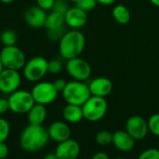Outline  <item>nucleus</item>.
I'll return each mask as SVG.
<instances>
[{
    "label": "nucleus",
    "instance_id": "nucleus-38",
    "mask_svg": "<svg viewBox=\"0 0 159 159\" xmlns=\"http://www.w3.org/2000/svg\"><path fill=\"white\" fill-rule=\"evenodd\" d=\"M150 3H152L155 7H159V0H149Z\"/></svg>",
    "mask_w": 159,
    "mask_h": 159
},
{
    "label": "nucleus",
    "instance_id": "nucleus-16",
    "mask_svg": "<svg viewBox=\"0 0 159 159\" xmlns=\"http://www.w3.org/2000/svg\"><path fill=\"white\" fill-rule=\"evenodd\" d=\"M89 91L91 96L105 98L113 90L112 81L104 76H100L92 79L89 84Z\"/></svg>",
    "mask_w": 159,
    "mask_h": 159
},
{
    "label": "nucleus",
    "instance_id": "nucleus-22",
    "mask_svg": "<svg viewBox=\"0 0 159 159\" xmlns=\"http://www.w3.org/2000/svg\"><path fill=\"white\" fill-rule=\"evenodd\" d=\"M17 40H18L17 34L15 31H13L11 29H6L0 34V41L4 45V47L14 46V45H16Z\"/></svg>",
    "mask_w": 159,
    "mask_h": 159
},
{
    "label": "nucleus",
    "instance_id": "nucleus-39",
    "mask_svg": "<svg viewBox=\"0 0 159 159\" xmlns=\"http://www.w3.org/2000/svg\"><path fill=\"white\" fill-rule=\"evenodd\" d=\"M15 0H0V2L1 3H3V4H6V5H8V4H11V3H13Z\"/></svg>",
    "mask_w": 159,
    "mask_h": 159
},
{
    "label": "nucleus",
    "instance_id": "nucleus-14",
    "mask_svg": "<svg viewBox=\"0 0 159 159\" xmlns=\"http://www.w3.org/2000/svg\"><path fill=\"white\" fill-rule=\"evenodd\" d=\"M49 139L60 143L71 138V129L65 121H54L48 129Z\"/></svg>",
    "mask_w": 159,
    "mask_h": 159
},
{
    "label": "nucleus",
    "instance_id": "nucleus-34",
    "mask_svg": "<svg viewBox=\"0 0 159 159\" xmlns=\"http://www.w3.org/2000/svg\"><path fill=\"white\" fill-rule=\"evenodd\" d=\"M9 154L8 146L6 143H0V159H6Z\"/></svg>",
    "mask_w": 159,
    "mask_h": 159
},
{
    "label": "nucleus",
    "instance_id": "nucleus-4",
    "mask_svg": "<svg viewBox=\"0 0 159 159\" xmlns=\"http://www.w3.org/2000/svg\"><path fill=\"white\" fill-rule=\"evenodd\" d=\"M48 61L42 56H35L26 61L22 68V75L29 82L37 83L41 81L48 73Z\"/></svg>",
    "mask_w": 159,
    "mask_h": 159
},
{
    "label": "nucleus",
    "instance_id": "nucleus-21",
    "mask_svg": "<svg viewBox=\"0 0 159 159\" xmlns=\"http://www.w3.org/2000/svg\"><path fill=\"white\" fill-rule=\"evenodd\" d=\"M65 20H64V15L52 11L47 15L46 18V22H45V28L47 30H52V29H57L64 26Z\"/></svg>",
    "mask_w": 159,
    "mask_h": 159
},
{
    "label": "nucleus",
    "instance_id": "nucleus-31",
    "mask_svg": "<svg viewBox=\"0 0 159 159\" xmlns=\"http://www.w3.org/2000/svg\"><path fill=\"white\" fill-rule=\"evenodd\" d=\"M54 3L55 0H36V6H38L40 8L44 9L45 11L52 10Z\"/></svg>",
    "mask_w": 159,
    "mask_h": 159
},
{
    "label": "nucleus",
    "instance_id": "nucleus-25",
    "mask_svg": "<svg viewBox=\"0 0 159 159\" xmlns=\"http://www.w3.org/2000/svg\"><path fill=\"white\" fill-rule=\"evenodd\" d=\"M10 133V125L8 121L0 117V143H5Z\"/></svg>",
    "mask_w": 159,
    "mask_h": 159
},
{
    "label": "nucleus",
    "instance_id": "nucleus-10",
    "mask_svg": "<svg viewBox=\"0 0 159 159\" xmlns=\"http://www.w3.org/2000/svg\"><path fill=\"white\" fill-rule=\"evenodd\" d=\"M21 75L19 71L4 68L0 73V92L10 95L20 89Z\"/></svg>",
    "mask_w": 159,
    "mask_h": 159
},
{
    "label": "nucleus",
    "instance_id": "nucleus-20",
    "mask_svg": "<svg viewBox=\"0 0 159 159\" xmlns=\"http://www.w3.org/2000/svg\"><path fill=\"white\" fill-rule=\"evenodd\" d=\"M112 15L116 20V21L122 25L128 24L131 19V14L129 9L122 4L115 6V7L112 10Z\"/></svg>",
    "mask_w": 159,
    "mask_h": 159
},
{
    "label": "nucleus",
    "instance_id": "nucleus-17",
    "mask_svg": "<svg viewBox=\"0 0 159 159\" xmlns=\"http://www.w3.org/2000/svg\"><path fill=\"white\" fill-rule=\"evenodd\" d=\"M135 143L136 141L126 130H116L113 133L112 144L120 152H130L134 148Z\"/></svg>",
    "mask_w": 159,
    "mask_h": 159
},
{
    "label": "nucleus",
    "instance_id": "nucleus-6",
    "mask_svg": "<svg viewBox=\"0 0 159 159\" xmlns=\"http://www.w3.org/2000/svg\"><path fill=\"white\" fill-rule=\"evenodd\" d=\"M0 60L4 68L20 71L26 63L24 52L16 45L6 46L0 51Z\"/></svg>",
    "mask_w": 159,
    "mask_h": 159
},
{
    "label": "nucleus",
    "instance_id": "nucleus-18",
    "mask_svg": "<svg viewBox=\"0 0 159 159\" xmlns=\"http://www.w3.org/2000/svg\"><path fill=\"white\" fill-rule=\"evenodd\" d=\"M48 116V111L46 105L34 103V106L27 113V119L30 125L41 126L46 121Z\"/></svg>",
    "mask_w": 159,
    "mask_h": 159
},
{
    "label": "nucleus",
    "instance_id": "nucleus-9",
    "mask_svg": "<svg viewBox=\"0 0 159 159\" xmlns=\"http://www.w3.org/2000/svg\"><path fill=\"white\" fill-rule=\"evenodd\" d=\"M65 67L69 75L74 78V80L77 81H87L90 77L92 73L90 64L86 60L80 57L68 60Z\"/></svg>",
    "mask_w": 159,
    "mask_h": 159
},
{
    "label": "nucleus",
    "instance_id": "nucleus-3",
    "mask_svg": "<svg viewBox=\"0 0 159 159\" xmlns=\"http://www.w3.org/2000/svg\"><path fill=\"white\" fill-rule=\"evenodd\" d=\"M62 97L68 104L82 106L91 96L89 85L82 81L72 80L67 82Z\"/></svg>",
    "mask_w": 159,
    "mask_h": 159
},
{
    "label": "nucleus",
    "instance_id": "nucleus-23",
    "mask_svg": "<svg viewBox=\"0 0 159 159\" xmlns=\"http://www.w3.org/2000/svg\"><path fill=\"white\" fill-rule=\"evenodd\" d=\"M95 142L100 146H108L113 143V133L107 130H101L95 135Z\"/></svg>",
    "mask_w": 159,
    "mask_h": 159
},
{
    "label": "nucleus",
    "instance_id": "nucleus-40",
    "mask_svg": "<svg viewBox=\"0 0 159 159\" xmlns=\"http://www.w3.org/2000/svg\"><path fill=\"white\" fill-rule=\"evenodd\" d=\"M3 69H4V66H3V64H2V61H1V60H0V73L3 71Z\"/></svg>",
    "mask_w": 159,
    "mask_h": 159
},
{
    "label": "nucleus",
    "instance_id": "nucleus-2",
    "mask_svg": "<svg viewBox=\"0 0 159 159\" xmlns=\"http://www.w3.org/2000/svg\"><path fill=\"white\" fill-rule=\"evenodd\" d=\"M86 46V38L82 32L71 30L66 32L59 41V51L65 60L79 57Z\"/></svg>",
    "mask_w": 159,
    "mask_h": 159
},
{
    "label": "nucleus",
    "instance_id": "nucleus-15",
    "mask_svg": "<svg viewBox=\"0 0 159 159\" xmlns=\"http://www.w3.org/2000/svg\"><path fill=\"white\" fill-rule=\"evenodd\" d=\"M64 20L67 26L74 30H77L82 28L87 23L88 15L86 11L75 6L67 10V12L64 14Z\"/></svg>",
    "mask_w": 159,
    "mask_h": 159
},
{
    "label": "nucleus",
    "instance_id": "nucleus-30",
    "mask_svg": "<svg viewBox=\"0 0 159 159\" xmlns=\"http://www.w3.org/2000/svg\"><path fill=\"white\" fill-rule=\"evenodd\" d=\"M48 73L53 74V75H57V74L61 72L62 64L59 60H51L48 61Z\"/></svg>",
    "mask_w": 159,
    "mask_h": 159
},
{
    "label": "nucleus",
    "instance_id": "nucleus-12",
    "mask_svg": "<svg viewBox=\"0 0 159 159\" xmlns=\"http://www.w3.org/2000/svg\"><path fill=\"white\" fill-rule=\"evenodd\" d=\"M81 152L79 143L74 139H68L58 143L55 154L59 159H77Z\"/></svg>",
    "mask_w": 159,
    "mask_h": 159
},
{
    "label": "nucleus",
    "instance_id": "nucleus-24",
    "mask_svg": "<svg viewBox=\"0 0 159 159\" xmlns=\"http://www.w3.org/2000/svg\"><path fill=\"white\" fill-rule=\"evenodd\" d=\"M147 124L149 132L152 133L154 136L159 137V113L152 115L148 118Z\"/></svg>",
    "mask_w": 159,
    "mask_h": 159
},
{
    "label": "nucleus",
    "instance_id": "nucleus-41",
    "mask_svg": "<svg viewBox=\"0 0 159 159\" xmlns=\"http://www.w3.org/2000/svg\"><path fill=\"white\" fill-rule=\"evenodd\" d=\"M68 1H70V2H74V3H75V4H76V3H77L78 1H80V0H68Z\"/></svg>",
    "mask_w": 159,
    "mask_h": 159
},
{
    "label": "nucleus",
    "instance_id": "nucleus-36",
    "mask_svg": "<svg viewBox=\"0 0 159 159\" xmlns=\"http://www.w3.org/2000/svg\"><path fill=\"white\" fill-rule=\"evenodd\" d=\"M116 0H97L98 4L103 5V6H110L113 5Z\"/></svg>",
    "mask_w": 159,
    "mask_h": 159
},
{
    "label": "nucleus",
    "instance_id": "nucleus-11",
    "mask_svg": "<svg viewBox=\"0 0 159 159\" xmlns=\"http://www.w3.org/2000/svg\"><path fill=\"white\" fill-rule=\"evenodd\" d=\"M125 130L135 141H142L149 132L147 120L141 116H131L126 121Z\"/></svg>",
    "mask_w": 159,
    "mask_h": 159
},
{
    "label": "nucleus",
    "instance_id": "nucleus-7",
    "mask_svg": "<svg viewBox=\"0 0 159 159\" xmlns=\"http://www.w3.org/2000/svg\"><path fill=\"white\" fill-rule=\"evenodd\" d=\"M7 101L9 111L17 115L27 114L35 103L31 91L24 89H18L11 93L8 96Z\"/></svg>",
    "mask_w": 159,
    "mask_h": 159
},
{
    "label": "nucleus",
    "instance_id": "nucleus-8",
    "mask_svg": "<svg viewBox=\"0 0 159 159\" xmlns=\"http://www.w3.org/2000/svg\"><path fill=\"white\" fill-rule=\"evenodd\" d=\"M31 93L35 103L48 105L57 99L59 92L56 90L53 83L48 81H39L33 87Z\"/></svg>",
    "mask_w": 159,
    "mask_h": 159
},
{
    "label": "nucleus",
    "instance_id": "nucleus-1",
    "mask_svg": "<svg viewBox=\"0 0 159 159\" xmlns=\"http://www.w3.org/2000/svg\"><path fill=\"white\" fill-rule=\"evenodd\" d=\"M48 129L43 126L28 125L22 130L20 137V147L28 153H34L43 149L48 143Z\"/></svg>",
    "mask_w": 159,
    "mask_h": 159
},
{
    "label": "nucleus",
    "instance_id": "nucleus-33",
    "mask_svg": "<svg viewBox=\"0 0 159 159\" xmlns=\"http://www.w3.org/2000/svg\"><path fill=\"white\" fill-rule=\"evenodd\" d=\"M7 111H9L8 101L6 98H0V116L5 115Z\"/></svg>",
    "mask_w": 159,
    "mask_h": 159
},
{
    "label": "nucleus",
    "instance_id": "nucleus-5",
    "mask_svg": "<svg viewBox=\"0 0 159 159\" xmlns=\"http://www.w3.org/2000/svg\"><path fill=\"white\" fill-rule=\"evenodd\" d=\"M84 118L90 122L102 120L108 110V103L105 98L90 96L89 99L82 105Z\"/></svg>",
    "mask_w": 159,
    "mask_h": 159
},
{
    "label": "nucleus",
    "instance_id": "nucleus-37",
    "mask_svg": "<svg viewBox=\"0 0 159 159\" xmlns=\"http://www.w3.org/2000/svg\"><path fill=\"white\" fill-rule=\"evenodd\" d=\"M43 159H59L58 158V157L56 156V154L55 153H49V154H47Z\"/></svg>",
    "mask_w": 159,
    "mask_h": 159
},
{
    "label": "nucleus",
    "instance_id": "nucleus-35",
    "mask_svg": "<svg viewBox=\"0 0 159 159\" xmlns=\"http://www.w3.org/2000/svg\"><path fill=\"white\" fill-rule=\"evenodd\" d=\"M91 159H110V157L104 152H97L92 156Z\"/></svg>",
    "mask_w": 159,
    "mask_h": 159
},
{
    "label": "nucleus",
    "instance_id": "nucleus-27",
    "mask_svg": "<svg viewBox=\"0 0 159 159\" xmlns=\"http://www.w3.org/2000/svg\"><path fill=\"white\" fill-rule=\"evenodd\" d=\"M137 159H159V149L148 148L143 151Z\"/></svg>",
    "mask_w": 159,
    "mask_h": 159
},
{
    "label": "nucleus",
    "instance_id": "nucleus-28",
    "mask_svg": "<svg viewBox=\"0 0 159 159\" xmlns=\"http://www.w3.org/2000/svg\"><path fill=\"white\" fill-rule=\"evenodd\" d=\"M97 4H98L97 0H80L76 3V7L88 12V11L94 9Z\"/></svg>",
    "mask_w": 159,
    "mask_h": 159
},
{
    "label": "nucleus",
    "instance_id": "nucleus-13",
    "mask_svg": "<svg viewBox=\"0 0 159 159\" xmlns=\"http://www.w3.org/2000/svg\"><path fill=\"white\" fill-rule=\"evenodd\" d=\"M47 11L40 8L38 6H32L24 12V21L28 26L34 29H40L45 26Z\"/></svg>",
    "mask_w": 159,
    "mask_h": 159
},
{
    "label": "nucleus",
    "instance_id": "nucleus-32",
    "mask_svg": "<svg viewBox=\"0 0 159 159\" xmlns=\"http://www.w3.org/2000/svg\"><path fill=\"white\" fill-rule=\"evenodd\" d=\"M52 83H53V85H54V87H55V89H56V90L58 92H62L63 89L66 87V84H67V82L62 78H58Z\"/></svg>",
    "mask_w": 159,
    "mask_h": 159
},
{
    "label": "nucleus",
    "instance_id": "nucleus-26",
    "mask_svg": "<svg viewBox=\"0 0 159 159\" xmlns=\"http://www.w3.org/2000/svg\"><path fill=\"white\" fill-rule=\"evenodd\" d=\"M65 33L66 32H65L64 26H62V27L57 28V29L47 30V36L51 41H60Z\"/></svg>",
    "mask_w": 159,
    "mask_h": 159
},
{
    "label": "nucleus",
    "instance_id": "nucleus-42",
    "mask_svg": "<svg viewBox=\"0 0 159 159\" xmlns=\"http://www.w3.org/2000/svg\"><path fill=\"white\" fill-rule=\"evenodd\" d=\"M115 159H126V158H124V157H116V158H115Z\"/></svg>",
    "mask_w": 159,
    "mask_h": 159
},
{
    "label": "nucleus",
    "instance_id": "nucleus-19",
    "mask_svg": "<svg viewBox=\"0 0 159 159\" xmlns=\"http://www.w3.org/2000/svg\"><path fill=\"white\" fill-rule=\"evenodd\" d=\"M62 116L67 123L76 124L84 119L82 106L75 104H66L62 109Z\"/></svg>",
    "mask_w": 159,
    "mask_h": 159
},
{
    "label": "nucleus",
    "instance_id": "nucleus-29",
    "mask_svg": "<svg viewBox=\"0 0 159 159\" xmlns=\"http://www.w3.org/2000/svg\"><path fill=\"white\" fill-rule=\"evenodd\" d=\"M69 8H70V7L66 0H55L54 6L52 7V11H55V12L64 15Z\"/></svg>",
    "mask_w": 159,
    "mask_h": 159
}]
</instances>
